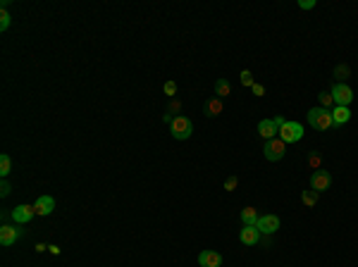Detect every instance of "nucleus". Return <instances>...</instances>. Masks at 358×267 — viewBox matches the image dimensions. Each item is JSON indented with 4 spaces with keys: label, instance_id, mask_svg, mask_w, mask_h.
<instances>
[{
    "label": "nucleus",
    "instance_id": "1",
    "mask_svg": "<svg viewBox=\"0 0 358 267\" xmlns=\"http://www.w3.org/2000/svg\"><path fill=\"white\" fill-rule=\"evenodd\" d=\"M308 124L318 131H327L334 127V119H332V110L327 108H313L308 110Z\"/></svg>",
    "mask_w": 358,
    "mask_h": 267
},
{
    "label": "nucleus",
    "instance_id": "2",
    "mask_svg": "<svg viewBox=\"0 0 358 267\" xmlns=\"http://www.w3.org/2000/svg\"><path fill=\"white\" fill-rule=\"evenodd\" d=\"M169 134L174 136L177 141H187L191 139V134H194V124H191V119L187 115H179L169 122Z\"/></svg>",
    "mask_w": 358,
    "mask_h": 267
},
{
    "label": "nucleus",
    "instance_id": "3",
    "mask_svg": "<svg viewBox=\"0 0 358 267\" xmlns=\"http://www.w3.org/2000/svg\"><path fill=\"white\" fill-rule=\"evenodd\" d=\"M263 153H265V158L270 162H277V160L284 158V153H287V143L279 139H272V141H265V146H263Z\"/></svg>",
    "mask_w": 358,
    "mask_h": 267
},
{
    "label": "nucleus",
    "instance_id": "4",
    "mask_svg": "<svg viewBox=\"0 0 358 267\" xmlns=\"http://www.w3.org/2000/svg\"><path fill=\"white\" fill-rule=\"evenodd\" d=\"M277 136L284 141V143H296V141L303 139V127H301L298 122H287V124L277 131Z\"/></svg>",
    "mask_w": 358,
    "mask_h": 267
},
{
    "label": "nucleus",
    "instance_id": "5",
    "mask_svg": "<svg viewBox=\"0 0 358 267\" xmlns=\"http://www.w3.org/2000/svg\"><path fill=\"white\" fill-rule=\"evenodd\" d=\"M332 98H334V105H344V108H348L351 105V100H353V91H351V86H346V84H334L332 86Z\"/></svg>",
    "mask_w": 358,
    "mask_h": 267
},
{
    "label": "nucleus",
    "instance_id": "6",
    "mask_svg": "<svg viewBox=\"0 0 358 267\" xmlns=\"http://www.w3.org/2000/svg\"><path fill=\"white\" fill-rule=\"evenodd\" d=\"M329 184H332V174H329L327 169H315V172L310 174V188H313V191L322 193V191L329 188Z\"/></svg>",
    "mask_w": 358,
    "mask_h": 267
},
{
    "label": "nucleus",
    "instance_id": "7",
    "mask_svg": "<svg viewBox=\"0 0 358 267\" xmlns=\"http://www.w3.org/2000/svg\"><path fill=\"white\" fill-rule=\"evenodd\" d=\"M256 229H258L260 234H265V236H270V234H275L279 229V217L277 215H260L258 222H256Z\"/></svg>",
    "mask_w": 358,
    "mask_h": 267
},
{
    "label": "nucleus",
    "instance_id": "8",
    "mask_svg": "<svg viewBox=\"0 0 358 267\" xmlns=\"http://www.w3.org/2000/svg\"><path fill=\"white\" fill-rule=\"evenodd\" d=\"M239 241H241L244 246H258L260 243V231L256 227H251V224H244V229L239 231Z\"/></svg>",
    "mask_w": 358,
    "mask_h": 267
},
{
    "label": "nucleus",
    "instance_id": "9",
    "mask_svg": "<svg viewBox=\"0 0 358 267\" xmlns=\"http://www.w3.org/2000/svg\"><path fill=\"white\" fill-rule=\"evenodd\" d=\"M12 219L17 222V224H27V222H31L34 219V215H36V208L34 205H17V208L10 212Z\"/></svg>",
    "mask_w": 358,
    "mask_h": 267
},
{
    "label": "nucleus",
    "instance_id": "10",
    "mask_svg": "<svg viewBox=\"0 0 358 267\" xmlns=\"http://www.w3.org/2000/svg\"><path fill=\"white\" fill-rule=\"evenodd\" d=\"M34 208H36V215L46 217V215H50V212L55 210V198L53 196H39L36 198V203H34Z\"/></svg>",
    "mask_w": 358,
    "mask_h": 267
},
{
    "label": "nucleus",
    "instance_id": "11",
    "mask_svg": "<svg viewBox=\"0 0 358 267\" xmlns=\"http://www.w3.org/2000/svg\"><path fill=\"white\" fill-rule=\"evenodd\" d=\"M199 265L201 267H222V255L218 250H203L199 255Z\"/></svg>",
    "mask_w": 358,
    "mask_h": 267
},
{
    "label": "nucleus",
    "instance_id": "12",
    "mask_svg": "<svg viewBox=\"0 0 358 267\" xmlns=\"http://www.w3.org/2000/svg\"><path fill=\"white\" fill-rule=\"evenodd\" d=\"M277 131H279V129L275 127V122H272V119H260V122H258V134L265 141L277 139Z\"/></svg>",
    "mask_w": 358,
    "mask_h": 267
},
{
    "label": "nucleus",
    "instance_id": "13",
    "mask_svg": "<svg viewBox=\"0 0 358 267\" xmlns=\"http://www.w3.org/2000/svg\"><path fill=\"white\" fill-rule=\"evenodd\" d=\"M17 238H20V229L10 227V224H3V227H0V246H12Z\"/></svg>",
    "mask_w": 358,
    "mask_h": 267
},
{
    "label": "nucleus",
    "instance_id": "14",
    "mask_svg": "<svg viewBox=\"0 0 358 267\" xmlns=\"http://www.w3.org/2000/svg\"><path fill=\"white\" fill-rule=\"evenodd\" d=\"M203 112L208 115V117H220L222 112H225V103L215 96V98H208L206 100V105H203Z\"/></svg>",
    "mask_w": 358,
    "mask_h": 267
},
{
    "label": "nucleus",
    "instance_id": "15",
    "mask_svg": "<svg viewBox=\"0 0 358 267\" xmlns=\"http://www.w3.org/2000/svg\"><path fill=\"white\" fill-rule=\"evenodd\" d=\"M332 119H334V124H346L351 119V110L344 108V105H334L332 108Z\"/></svg>",
    "mask_w": 358,
    "mask_h": 267
},
{
    "label": "nucleus",
    "instance_id": "16",
    "mask_svg": "<svg viewBox=\"0 0 358 267\" xmlns=\"http://www.w3.org/2000/svg\"><path fill=\"white\" fill-rule=\"evenodd\" d=\"M239 217H241V222H244V224H251V227H256V222H258L260 215H258V210L251 208V205H249V208H244L241 212H239Z\"/></svg>",
    "mask_w": 358,
    "mask_h": 267
},
{
    "label": "nucleus",
    "instance_id": "17",
    "mask_svg": "<svg viewBox=\"0 0 358 267\" xmlns=\"http://www.w3.org/2000/svg\"><path fill=\"white\" fill-rule=\"evenodd\" d=\"M229 93H232V86H229V81H225V79H218V81H215V96H218L220 100L227 98Z\"/></svg>",
    "mask_w": 358,
    "mask_h": 267
},
{
    "label": "nucleus",
    "instance_id": "18",
    "mask_svg": "<svg viewBox=\"0 0 358 267\" xmlns=\"http://www.w3.org/2000/svg\"><path fill=\"white\" fill-rule=\"evenodd\" d=\"M10 172H12V158L8 155V153H3V155H0V177L8 179Z\"/></svg>",
    "mask_w": 358,
    "mask_h": 267
},
{
    "label": "nucleus",
    "instance_id": "19",
    "mask_svg": "<svg viewBox=\"0 0 358 267\" xmlns=\"http://www.w3.org/2000/svg\"><path fill=\"white\" fill-rule=\"evenodd\" d=\"M318 198H320V193L310 188V191H303V193H301V203H303V205H308V208H313V205L318 203Z\"/></svg>",
    "mask_w": 358,
    "mask_h": 267
},
{
    "label": "nucleus",
    "instance_id": "20",
    "mask_svg": "<svg viewBox=\"0 0 358 267\" xmlns=\"http://www.w3.org/2000/svg\"><path fill=\"white\" fill-rule=\"evenodd\" d=\"M348 74H351V70H348V65H339V67H334V77H337V81L341 84L344 79H348Z\"/></svg>",
    "mask_w": 358,
    "mask_h": 267
},
{
    "label": "nucleus",
    "instance_id": "21",
    "mask_svg": "<svg viewBox=\"0 0 358 267\" xmlns=\"http://www.w3.org/2000/svg\"><path fill=\"white\" fill-rule=\"evenodd\" d=\"M239 77H241V86H246V89H251V86L256 84V79H253V72H251V70H244Z\"/></svg>",
    "mask_w": 358,
    "mask_h": 267
},
{
    "label": "nucleus",
    "instance_id": "22",
    "mask_svg": "<svg viewBox=\"0 0 358 267\" xmlns=\"http://www.w3.org/2000/svg\"><path fill=\"white\" fill-rule=\"evenodd\" d=\"M162 91L167 98H177V81H165L162 84Z\"/></svg>",
    "mask_w": 358,
    "mask_h": 267
},
{
    "label": "nucleus",
    "instance_id": "23",
    "mask_svg": "<svg viewBox=\"0 0 358 267\" xmlns=\"http://www.w3.org/2000/svg\"><path fill=\"white\" fill-rule=\"evenodd\" d=\"M12 24V17L8 10H0V31H8Z\"/></svg>",
    "mask_w": 358,
    "mask_h": 267
},
{
    "label": "nucleus",
    "instance_id": "24",
    "mask_svg": "<svg viewBox=\"0 0 358 267\" xmlns=\"http://www.w3.org/2000/svg\"><path fill=\"white\" fill-rule=\"evenodd\" d=\"M318 98H320V108H327V110L334 108V98H332V93H320Z\"/></svg>",
    "mask_w": 358,
    "mask_h": 267
},
{
    "label": "nucleus",
    "instance_id": "25",
    "mask_svg": "<svg viewBox=\"0 0 358 267\" xmlns=\"http://www.w3.org/2000/svg\"><path fill=\"white\" fill-rule=\"evenodd\" d=\"M237 184H239V179L234 177V174H232V177H227V179H225V191H234V188H237Z\"/></svg>",
    "mask_w": 358,
    "mask_h": 267
},
{
    "label": "nucleus",
    "instance_id": "26",
    "mask_svg": "<svg viewBox=\"0 0 358 267\" xmlns=\"http://www.w3.org/2000/svg\"><path fill=\"white\" fill-rule=\"evenodd\" d=\"M10 191H12L10 181H8V179H3V184H0V196H3V198H8V196H10Z\"/></svg>",
    "mask_w": 358,
    "mask_h": 267
},
{
    "label": "nucleus",
    "instance_id": "27",
    "mask_svg": "<svg viewBox=\"0 0 358 267\" xmlns=\"http://www.w3.org/2000/svg\"><path fill=\"white\" fill-rule=\"evenodd\" d=\"M308 165L313 169H320V153H313V155H310L308 158Z\"/></svg>",
    "mask_w": 358,
    "mask_h": 267
},
{
    "label": "nucleus",
    "instance_id": "28",
    "mask_svg": "<svg viewBox=\"0 0 358 267\" xmlns=\"http://www.w3.org/2000/svg\"><path fill=\"white\" fill-rule=\"evenodd\" d=\"M298 8H301V10H313V8H315V0H298Z\"/></svg>",
    "mask_w": 358,
    "mask_h": 267
},
{
    "label": "nucleus",
    "instance_id": "29",
    "mask_svg": "<svg viewBox=\"0 0 358 267\" xmlns=\"http://www.w3.org/2000/svg\"><path fill=\"white\" fill-rule=\"evenodd\" d=\"M251 91H253L258 98H263V96H265V86H260V84H253V86H251Z\"/></svg>",
    "mask_w": 358,
    "mask_h": 267
},
{
    "label": "nucleus",
    "instance_id": "30",
    "mask_svg": "<svg viewBox=\"0 0 358 267\" xmlns=\"http://www.w3.org/2000/svg\"><path fill=\"white\" fill-rule=\"evenodd\" d=\"M272 122H275V127H277V129H282L284 124H287V119L282 117V115H277V117H272Z\"/></svg>",
    "mask_w": 358,
    "mask_h": 267
},
{
    "label": "nucleus",
    "instance_id": "31",
    "mask_svg": "<svg viewBox=\"0 0 358 267\" xmlns=\"http://www.w3.org/2000/svg\"><path fill=\"white\" fill-rule=\"evenodd\" d=\"M34 250H36V253H43V250H48V246H46V243H36Z\"/></svg>",
    "mask_w": 358,
    "mask_h": 267
},
{
    "label": "nucleus",
    "instance_id": "32",
    "mask_svg": "<svg viewBox=\"0 0 358 267\" xmlns=\"http://www.w3.org/2000/svg\"><path fill=\"white\" fill-rule=\"evenodd\" d=\"M48 250L53 253V255H60V246H55V243H53V246H48Z\"/></svg>",
    "mask_w": 358,
    "mask_h": 267
}]
</instances>
